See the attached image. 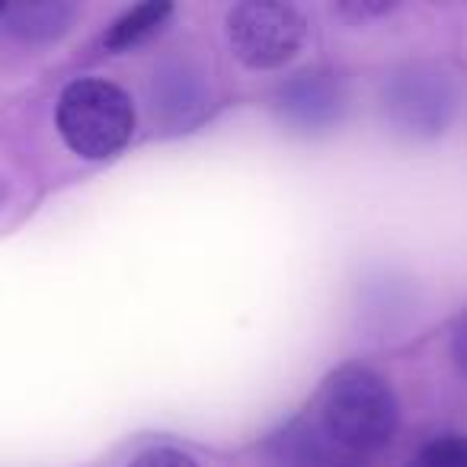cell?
I'll return each instance as SVG.
<instances>
[{
    "label": "cell",
    "instance_id": "cell-1",
    "mask_svg": "<svg viewBox=\"0 0 467 467\" xmlns=\"http://www.w3.org/2000/svg\"><path fill=\"white\" fill-rule=\"evenodd\" d=\"M317 420L333 445L371 454L390 445L400 426V407L388 378L362 362H346L320 388Z\"/></svg>",
    "mask_w": 467,
    "mask_h": 467
},
{
    "label": "cell",
    "instance_id": "cell-2",
    "mask_svg": "<svg viewBox=\"0 0 467 467\" xmlns=\"http://www.w3.org/2000/svg\"><path fill=\"white\" fill-rule=\"evenodd\" d=\"M55 125L78 157L106 161L116 157L135 135V103L112 80L80 78L61 90Z\"/></svg>",
    "mask_w": 467,
    "mask_h": 467
},
{
    "label": "cell",
    "instance_id": "cell-3",
    "mask_svg": "<svg viewBox=\"0 0 467 467\" xmlns=\"http://www.w3.org/2000/svg\"><path fill=\"white\" fill-rule=\"evenodd\" d=\"M307 20L282 0H244L227 14V42L234 58L254 71H275L301 52Z\"/></svg>",
    "mask_w": 467,
    "mask_h": 467
},
{
    "label": "cell",
    "instance_id": "cell-4",
    "mask_svg": "<svg viewBox=\"0 0 467 467\" xmlns=\"http://www.w3.org/2000/svg\"><path fill=\"white\" fill-rule=\"evenodd\" d=\"M381 109L397 135L435 138L451 125L458 90L448 74L429 65H410L388 78L381 90Z\"/></svg>",
    "mask_w": 467,
    "mask_h": 467
},
{
    "label": "cell",
    "instance_id": "cell-5",
    "mask_svg": "<svg viewBox=\"0 0 467 467\" xmlns=\"http://www.w3.org/2000/svg\"><path fill=\"white\" fill-rule=\"evenodd\" d=\"M275 109L282 122L301 135L330 131L343 119L346 90L343 80L330 71H301L275 90Z\"/></svg>",
    "mask_w": 467,
    "mask_h": 467
},
{
    "label": "cell",
    "instance_id": "cell-6",
    "mask_svg": "<svg viewBox=\"0 0 467 467\" xmlns=\"http://www.w3.org/2000/svg\"><path fill=\"white\" fill-rule=\"evenodd\" d=\"M273 467H330V439L307 420H292L263 441Z\"/></svg>",
    "mask_w": 467,
    "mask_h": 467
},
{
    "label": "cell",
    "instance_id": "cell-7",
    "mask_svg": "<svg viewBox=\"0 0 467 467\" xmlns=\"http://www.w3.org/2000/svg\"><path fill=\"white\" fill-rule=\"evenodd\" d=\"M74 14H78L74 4H65V0H33V4H16V7L7 4L4 26L16 39L48 42V39H58L61 33H67Z\"/></svg>",
    "mask_w": 467,
    "mask_h": 467
},
{
    "label": "cell",
    "instance_id": "cell-8",
    "mask_svg": "<svg viewBox=\"0 0 467 467\" xmlns=\"http://www.w3.org/2000/svg\"><path fill=\"white\" fill-rule=\"evenodd\" d=\"M173 16V7L170 4H161V0H150V4H138V7L125 10L116 23L103 33V48L112 55L129 52V48L148 42L150 36H157L163 29V23Z\"/></svg>",
    "mask_w": 467,
    "mask_h": 467
},
{
    "label": "cell",
    "instance_id": "cell-9",
    "mask_svg": "<svg viewBox=\"0 0 467 467\" xmlns=\"http://www.w3.org/2000/svg\"><path fill=\"white\" fill-rule=\"evenodd\" d=\"M407 467H467V435H439L416 448Z\"/></svg>",
    "mask_w": 467,
    "mask_h": 467
},
{
    "label": "cell",
    "instance_id": "cell-10",
    "mask_svg": "<svg viewBox=\"0 0 467 467\" xmlns=\"http://www.w3.org/2000/svg\"><path fill=\"white\" fill-rule=\"evenodd\" d=\"M129 467H199L192 458H189L186 451H180V448H148V451L135 454V458L129 461Z\"/></svg>",
    "mask_w": 467,
    "mask_h": 467
},
{
    "label": "cell",
    "instance_id": "cell-11",
    "mask_svg": "<svg viewBox=\"0 0 467 467\" xmlns=\"http://www.w3.org/2000/svg\"><path fill=\"white\" fill-rule=\"evenodd\" d=\"M451 358L461 375L467 378V311H461L451 327Z\"/></svg>",
    "mask_w": 467,
    "mask_h": 467
},
{
    "label": "cell",
    "instance_id": "cell-12",
    "mask_svg": "<svg viewBox=\"0 0 467 467\" xmlns=\"http://www.w3.org/2000/svg\"><path fill=\"white\" fill-rule=\"evenodd\" d=\"M337 14H343V16H356V20H368V16H384V14H390V10H397V4H371V0H352V4H339V7H333Z\"/></svg>",
    "mask_w": 467,
    "mask_h": 467
},
{
    "label": "cell",
    "instance_id": "cell-13",
    "mask_svg": "<svg viewBox=\"0 0 467 467\" xmlns=\"http://www.w3.org/2000/svg\"><path fill=\"white\" fill-rule=\"evenodd\" d=\"M4 205H7V182L0 180V212H4Z\"/></svg>",
    "mask_w": 467,
    "mask_h": 467
},
{
    "label": "cell",
    "instance_id": "cell-14",
    "mask_svg": "<svg viewBox=\"0 0 467 467\" xmlns=\"http://www.w3.org/2000/svg\"><path fill=\"white\" fill-rule=\"evenodd\" d=\"M4 14H7V4H0V20H4Z\"/></svg>",
    "mask_w": 467,
    "mask_h": 467
}]
</instances>
